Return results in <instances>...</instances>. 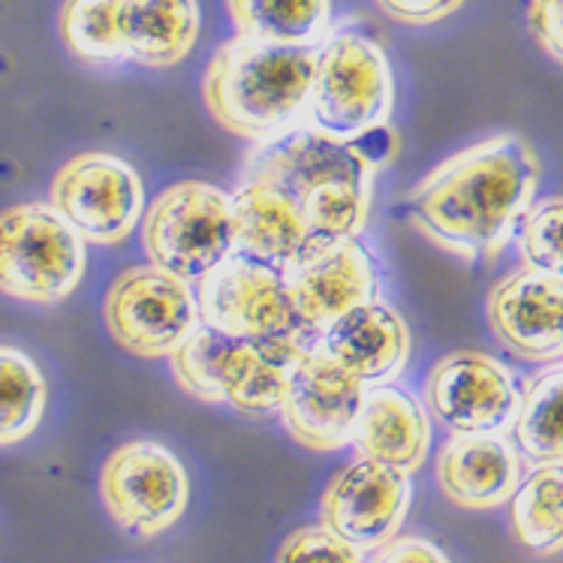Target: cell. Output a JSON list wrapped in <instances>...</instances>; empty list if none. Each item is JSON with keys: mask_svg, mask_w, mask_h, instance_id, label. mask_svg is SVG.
Returning <instances> with one entry per match:
<instances>
[{"mask_svg": "<svg viewBox=\"0 0 563 563\" xmlns=\"http://www.w3.org/2000/svg\"><path fill=\"white\" fill-rule=\"evenodd\" d=\"M537 151L497 133L452 154L407 196L410 220L428 242L467 263H488L516 239L540 187Z\"/></svg>", "mask_w": 563, "mask_h": 563, "instance_id": "obj_1", "label": "cell"}, {"mask_svg": "<svg viewBox=\"0 0 563 563\" xmlns=\"http://www.w3.org/2000/svg\"><path fill=\"white\" fill-rule=\"evenodd\" d=\"M317 48L272 46L235 36L211 55L202 97L227 133L275 142L308 118Z\"/></svg>", "mask_w": 563, "mask_h": 563, "instance_id": "obj_2", "label": "cell"}, {"mask_svg": "<svg viewBox=\"0 0 563 563\" xmlns=\"http://www.w3.org/2000/svg\"><path fill=\"white\" fill-rule=\"evenodd\" d=\"M308 346L305 338H235L199 325L169 362L178 386L196 401L268 416L280 413L289 377Z\"/></svg>", "mask_w": 563, "mask_h": 563, "instance_id": "obj_3", "label": "cell"}, {"mask_svg": "<svg viewBox=\"0 0 563 563\" xmlns=\"http://www.w3.org/2000/svg\"><path fill=\"white\" fill-rule=\"evenodd\" d=\"M85 244L52 202L0 211V292L27 305H58L85 277Z\"/></svg>", "mask_w": 563, "mask_h": 563, "instance_id": "obj_4", "label": "cell"}, {"mask_svg": "<svg viewBox=\"0 0 563 563\" xmlns=\"http://www.w3.org/2000/svg\"><path fill=\"white\" fill-rule=\"evenodd\" d=\"M395 109V79L386 52L365 34L344 31L317 52L308 124L334 139L386 126Z\"/></svg>", "mask_w": 563, "mask_h": 563, "instance_id": "obj_5", "label": "cell"}, {"mask_svg": "<svg viewBox=\"0 0 563 563\" xmlns=\"http://www.w3.org/2000/svg\"><path fill=\"white\" fill-rule=\"evenodd\" d=\"M142 247L163 272L187 284L206 280L235 253L232 196L202 181L166 187L145 211Z\"/></svg>", "mask_w": 563, "mask_h": 563, "instance_id": "obj_6", "label": "cell"}, {"mask_svg": "<svg viewBox=\"0 0 563 563\" xmlns=\"http://www.w3.org/2000/svg\"><path fill=\"white\" fill-rule=\"evenodd\" d=\"M395 151L398 139L389 124L356 139H334L313 126H299L253 151L247 178L272 181L301 202L329 187H374V175L395 157Z\"/></svg>", "mask_w": 563, "mask_h": 563, "instance_id": "obj_7", "label": "cell"}, {"mask_svg": "<svg viewBox=\"0 0 563 563\" xmlns=\"http://www.w3.org/2000/svg\"><path fill=\"white\" fill-rule=\"evenodd\" d=\"M103 320L121 350L139 358H163L199 329V301L187 280L161 265H133L106 292Z\"/></svg>", "mask_w": 563, "mask_h": 563, "instance_id": "obj_8", "label": "cell"}, {"mask_svg": "<svg viewBox=\"0 0 563 563\" xmlns=\"http://www.w3.org/2000/svg\"><path fill=\"white\" fill-rule=\"evenodd\" d=\"M100 497L118 528L139 540H151L185 516L190 479L169 449L154 440H133L106 459Z\"/></svg>", "mask_w": 563, "mask_h": 563, "instance_id": "obj_9", "label": "cell"}, {"mask_svg": "<svg viewBox=\"0 0 563 563\" xmlns=\"http://www.w3.org/2000/svg\"><path fill=\"white\" fill-rule=\"evenodd\" d=\"M199 322L235 338H305L284 272L232 253L206 280H199Z\"/></svg>", "mask_w": 563, "mask_h": 563, "instance_id": "obj_10", "label": "cell"}, {"mask_svg": "<svg viewBox=\"0 0 563 563\" xmlns=\"http://www.w3.org/2000/svg\"><path fill=\"white\" fill-rule=\"evenodd\" d=\"M52 206L85 242L118 244L145 214V187L126 161L88 151L58 169L52 181Z\"/></svg>", "mask_w": 563, "mask_h": 563, "instance_id": "obj_11", "label": "cell"}, {"mask_svg": "<svg viewBox=\"0 0 563 563\" xmlns=\"http://www.w3.org/2000/svg\"><path fill=\"white\" fill-rule=\"evenodd\" d=\"M521 389L504 362L473 350L440 358L426 379L428 413L449 434H509Z\"/></svg>", "mask_w": 563, "mask_h": 563, "instance_id": "obj_12", "label": "cell"}, {"mask_svg": "<svg viewBox=\"0 0 563 563\" xmlns=\"http://www.w3.org/2000/svg\"><path fill=\"white\" fill-rule=\"evenodd\" d=\"M280 272L308 332L320 334L341 313L379 299L377 265L358 239L308 235Z\"/></svg>", "mask_w": 563, "mask_h": 563, "instance_id": "obj_13", "label": "cell"}, {"mask_svg": "<svg viewBox=\"0 0 563 563\" xmlns=\"http://www.w3.org/2000/svg\"><path fill=\"white\" fill-rule=\"evenodd\" d=\"M365 386L311 344L289 377L280 419L289 438L311 452H338L353 443Z\"/></svg>", "mask_w": 563, "mask_h": 563, "instance_id": "obj_14", "label": "cell"}, {"mask_svg": "<svg viewBox=\"0 0 563 563\" xmlns=\"http://www.w3.org/2000/svg\"><path fill=\"white\" fill-rule=\"evenodd\" d=\"M410 497V473L383 461L358 459L325 488L322 525L358 552H374L401 533Z\"/></svg>", "mask_w": 563, "mask_h": 563, "instance_id": "obj_15", "label": "cell"}, {"mask_svg": "<svg viewBox=\"0 0 563 563\" xmlns=\"http://www.w3.org/2000/svg\"><path fill=\"white\" fill-rule=\"evenodd\" d=\"M488 325L500 344L525 362L563 356V280L518 268L488 292Z\"/></svg>", "mask_w": 563, "mask_h": 563, "instance_id": "obj_16", "label": "cell"}, {"mask_svg": "<svg viewBox=\"0 0 563 563\" xmlns=\"http://www.w3.org/2000/svg\"><path fill=\"white\" fill-rule=\"evenodd\" d=\"M325 356L362 379V386H389L410 358V329L386 301H365L341 313L317 338Z\"/></svg>", "mask_w": 563, "mask_h": 563, "instance_id": "obj_17", "label": "cell"}, {"mask_svg": "<svg viewBox=\"0 0 563 563\" xmlns=\"http://www.w3.org/2000/svg\"><path fill=\"white\" fill-rule=\"evenodd\" d=\"M521 483V459L506 434H452L438 455V485L461 509H497Z\"/></svg>", "mask_w": 563, "mask_h": 563, "instance_id": "obj_18", "label": "cell"}, {"mask_svg": "<svg viewBox=\"0 0 563 563\" xmlns=\"http://www.w3.org/2000/svg\"><path fill=\"white\" fill-rule=\"evenodd\" d=\"M353 446L362 459L383 461L391 467L416 473L431 449V422L422 404L407 389L371 386L365 389Z\"/></svg>", "mask_w": 563, "mask_h": 563, "instance_id": "obj_19", "label": "cell"}, {"mask_svg": "<svg viewBox=\"0 0 563 563\" xmlns=\"http://www.w3.org/2000/svg\"><path fill=\"white\" fill-rule=\"evenodd\" d=\"M232 218L235 251L275 268H284L311 235L299 202L287 190L260 178H247L232 196Z\"/></svg>", "mask_w": 563, "mask_h": 563, "instance_id": "obj_20", "label": "cell"}, {"mask_svg": "<svg viewBox=\"0 0 563 563\" xmlns=\"http://www.w3.org/2000/svg\"><path fill=\"white\" fill-rule=\"evenodd\" d=\"M196 0H124L121 43L124 58L142 67H175L190 55L199 36Z\"/></svg>", "mask_w": 563, "mask_h": 563, "instance_id": "obj_21", "label": "cell"}, {"mask_svg": "<svg viewBox=\"0 0 563 563\" xmlns=\"http://www.w3.org/2000/svg\"><path fill=\"white\" fill-rule=\"evenodd\" d=\"M235 36L317 48L332 24V0H227Z\"/></svg>", "mask_w": 563, "mask_h": 563, "instance_id": "obj_22", "label": "cell"}, {"mask_svg": "<svg viewBox=\"0 0 563 563\" xmlns=\"http://www.w3.org/2000/svg\"><path fill=\"white\" fill-rule=\"evenodd\" d=\"M509 525L528 552H563V461L537 464L509 497Z\"/></svg>", "mask_w": 563, "mask_h": 563, "instance_id": "obj_23", "label": "cell"}, {"mask_svg": "<svg viewBox=\"0 0 563 563\" xmlns=\"http://www.w3.org/2000/svg\"><path fill=\"white\" fill-rule=\"evenodd\" d=\"M512 438L518 452L533 464L563 461V362L525 383Z\"/></svg>", "mask_w": 563, "mask_h": 563, "instance_id": "obj_24", "label": "cell"}, {"mask_svg": "<svg viewBox=\"0 0 563 563\" xmlns=\"http://www.w3.org/2000/svg\"><path fill=\"white\" fill-rule=\"evenodd\" d=\"M48 386L34 358L0 344V449L34 434L46 413Z\"/></svg>", "mask_w": 563, "mask_h": 563, "instance_id": "obj_25", "label": "cell"}, {"mask_svg": "<svg viewBox=\"0 0 563 563\" xmlns=\"http://www.w3.org/2000/svg\"><path fill=\"white\" fill-rule=\"evenodd\" d=\"M121 3L124 0H64L58 19L64 46L85 64H124Z\"/></svg>", "mask_w": 563, "mask_h": 563, "instance_id": "obj_26", "label": "cell"}, {"mask_svg": "<svg viewBox=\"0 0 563 563\" xmlns=\"http://www.w3.org/2000/svg\"><path fill=\"white\" fill-rule=\"evenodd\" d=\"M516 242L528 268L563 280V196L533 202L518 223Z\"/></svg>", "mask_w": 563, "mask_h": 563, "instance_id": "obj_27", "label": "cell"}, {"mask_svg": "<svg viewBox=\"0 0 563 563\" xmlns=\"http://www.w3.org/2000/svg\"><path fill=\"white\" fill-rule=\"evenodd\" d=\"M275 563H362V552L325 525L299 528L280 542Z\"/></svg>", "mask_w": 563, "mask_h": 563, "instance_id": "obj_28", "label": "cell"}, {"mask_svg": "<svg viewBox=\"0 0 563 563\" xmlns=\"http://www.w3.org/2000/svg\"><path fill=\"white\" fill-rule=\"evenodd\" d=\"M528 27L537 46L563 67V0H530Z\"/></svg>", "mask_w": 563, "mask_h": 563, "instance_id": "obj_29", "label": "cell"}, {"mask_svg": "<svg viewBox=\"0 0 563 563\" xmlns=\"http://www.w3.org/2000/svg\"><path fill=\"white\" fill-rule=\"evenodd\" d=\"M383 15L407 27H428L449 19L464 7V0H374Z\"/></svg>", "mask_w": 563, "mask_h": 563, "instance_id": "obj_30", "label": "cell"}, {"mask_svg": "<svg viewBox=\"0 0 563 563\" xmlns=\"http://www.w3.org/2000/svg\"><path fill=\"white\" fill-rule=\"evenodd\" d=\"M371 563H452L431 540L422 537H391L374 549Z\"/></svg>", "mask_w": 563, "mask_h": 563, "instance_id": "obj_31", "label": "cell"}]
</instances>
